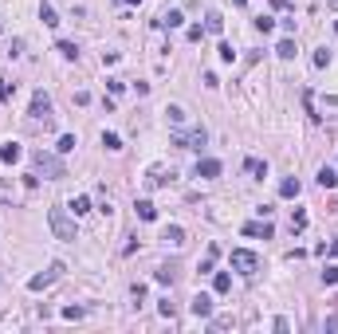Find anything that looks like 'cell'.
<instances>
[{
	"mask_svg": "<svg viewBox=\"0 0 338 334\" xmlns=\"http://www.w3.org/2000/svg\"><path fill=\"white\" fill-rule=\"evenodd\" d=\"M103 146L106 150H122V138L118 134H103Z\"/></svg>",
	"mask_w": 338,
	"mask_h": 334,
	"instance_id": "28",
	"label": "cell"
},
{
	"mask_svg": "<svg viewBox=\"0 0 338 334\" xmlns=\"http://www.w3.org/2000/svg\"><path fill=\"white\" fill-rule=\"evenodd\" d=\"M244 169H248L252 177H267V161H260V157H248V161H244Z\"/></svg>",
	"mask_w": 338,
	"mask_h": 334,
	"instance_id": "15",
	"label": "cell"
},
{
	"mask_svg": "<svg viewBox=\"0 0 338 334\" xmlns=\"http://www.w3.org/2000/svg\"><path fill=\"white\" fill-rule=\"evenodd\" d=\"M28 114L36 122H47V114H51V98H47L44 91H36V94H32V110H28Z\"/></svg>",
	"mask_w": 338,
	"mask_h": 334,
	"instance_id": "6",
	"label": "cell"
},
{
	"mask_svg": "<svg viewBox=\"0 0 338 334\" xmlns=\"http://www.w3.org/2000/svg\"><path fill=\"white\" fill-rule=\"evenodd\" d=\"M221 59H224V63H232V59H236V51H232V44H221Z\"/></svg>",
	"mask_w": 338,
	"mask_h": 334,
	"instance_id": "34",
	"label": "cell"
},
{
	"mask_svg": "<svg viewBox=\"0 0 338 334\" xmlns=\"http://www.w3.org/2000/svg\"><path fill=\"white\" fill-rule=\"evenodd\" d=\"M134 213H138V220H153L158 209H153V201H138V205H134Z\"/></svg>",
	"mask_w": 338,
	"mask_h": 334,
	"instance_id": "14",
	"label": "cell"
},
{
	"mask_svg": "<svg viewBox=\"0 0 338 334\" xmlns=\"http://www.w3.org/2000/svg\"><path fill=\"white\" fill-rule=\"evenodd\" d=\"M275 55H280V59H295V40H280Z\"/></svg>",
	"mask_w": 338,
	"mask_h": 334,
	"instance_id": "20",
	"label": "cell"
},
{
	"mask_svg": "<svg viewBox=\"0 0 338 334\" xmlns=\"http://www.w3.org/2000/svg\"><path fill=\"white\" fill-rule=\"evenodd\" d=\"M32 161H36V169H40V173H47L51 181H59V177H67V169H63V161H59V157H51V153H44V150H36V153H32Z\"/></svg>",
	"mask_w": 338,
	"mask_h": 334,
	"instance_id": "2",
	"label": "cell"
},
{
	"mask_svg": "<svg viewBox=\"0 0 338 334\" xmlns=\"http://www.w3.org/2000/svg\"><path fill=\"white\" fill-rule=\"evenodd\" d=\"M158 24H165V28H181V24H185V16H181V12H165Z\"/></svg>",
	"mask_w": 338,
	"mask_h": 334,
	"instance_id": "22",
	"label": "cell"
},
{
	"mask_svg": "<svg viewBox=\"0 0 338 334\" xmlns=\"http://www.w3.org/2000/svg\"><path fill=\"white\" fill-rule=\"evenodd\" d=\"M59 275H63V263H51V268H47V272L32 275V279H28V287H32V291H44V287H51V283H55Z\"/></svg>",
	"mask_w": 338,
	"mask_h": 334,
	"instance_id": "5",
	"label": "cell"
},
{
	"mask_svg": "<svg viewBox=\"0 0 338 334\" xmlns=\"http://www.w3.org/2000/svg\"><path fill=\"white\" fill-rule=\"evenodd\" d=\"M153 279H158V283H173V279H177V268H162Z\"/></svg>",
	"mask_w": 338,
	"mask_h": 334,
	"instance_id": "26",
	"label": "cell"
},
{
	"mask_svg": "<svg viewBox=\"0 0 338 334\" xmlns=\"http://www.w3.org/2000/svg\"><path fill=\"white\" fill-rule=\"evenodd\" d=\"M319 185H323V189H334V185H338V173H330V169H319Z\"/></svg>",
	"mask_w": 338,
	"mask_h": 334,
	"instance_id": "23",
	"label": "cell"
},
{
	"mask_svg": "<svg viewBox=\"0 0 338 334\" xmlns=\"http://www.w3.org/2000/svg\"><path fill=\"white\" fill-rule=\"evenodd\" d=\"M217 259H221V244H208L205 259H201V272H212V268H217Z\"/></svg>",
	"mask_w": 338,
	"mask_h": 334,
	"instance_id": "12",
	"label": "cell"
},
{
	"mask_svg": "<svg viewBox=\"0 0 338 334\" xmlns=\"http://www.w3.org/2000/svg\"><path fill=\"white\" fill-rule=\"evenodd\" d=\"M59 55H67V59H79V47L71 40H59Z\"/></svg>",
	"mask_w": 338,
	"mask_h": 334,
	"instance_id": "24",
	"label": "cell"
},
{
	"mask_svg": "<svg viewBox=\"0 0 338 334\" xmlns=\"http://www.w3.org/2000/svg\"><path fill=\"white\" fill-rule=\"evenodd\" d=\"M212 287H217V295H228V291H232V275L217 272V275H212Z\"/></svg>",
	"mask_w": 338,
	"mask_h": 334,
	"instance_id": "13",
	"label": "cell"
},
{
	"mask_svg": "<svg viewBox=\"0 0 338 334\" xmlns=\"http://www.w3.org/2000/svg\"><path fill=\"white\" fill-rule=\"evenodd\" d=\"M162 240H165V244H173V248H181V244H185V228L169 224V228H165V232H162Z\"/></svg>",
	"mask_w": 338,
	"mask_h": 334,
	"instance_id": "11",
	"label": "cell"
},
{
	"mask_svg": "<svg viewBox=\"0 0 338 334\" xmlns=\"http://www.w3.org/2000/svg\"><path fill=\"white\" fill-rule=\"evenodd\" d=\"M236 4H248V0H236Z\"/></svg>",
	"mask_w": 338,
	"mask_h": 334,
	"instance_id": "38",
	"label": "cell"
},
{
	"mask_svg": "<svg viewBox=\"0 0 338 334\" xmlns=\"http://www.w3.org/2000/svg\"><path fill=\"white\" fill-rule=\"evenodd\" d=\"M232 268L240 275H256V272H260V256H256V252H244V248H236V252H232Z\"/></svg>",
	"mask_w": 338,
	"mask_h": 334,
	"instance_id": "4",
	"label": "cell"
},
{
	"mask_svg": "<svg viewBox=\"0 0 338 334\" xmlns=\"http://www.w3.org/2000/svg\"><path fill=\"white\" fill-rule=\"evenodd\" d=\"M323 283H338V263H330V268H323Z\"/></svg>",
	"mask_w": 338,
	"mask_h": 334,
	"instance_id": "30",
	"label": "cell"
},
{
	"mask_svg": "<svg viewBox=\"0 0 338 334\" xmlns=\"http://www.w3.org/2000/svg\"><path fill=\"white\" fill-rule=\"evenodd\" d=\"M244 236H264V240H271L275 228L267 224V220H252V224H244Z\"/></svg>",
	"mask_w": 338,
	"mask_h": 334,
	"instance_id": "8",
	"label": "cell"
},
{
	"mask_svg": "<svg viewBox=\"0 0 338 334\" xmlns=\"http://www.w3.org/2000/svg\"><path fill=\"white\" fill-rule=\"evenodd\" d=\"M330 252H334V256H338V240H334V244H330Z\"/></svg>",
	"mask_w": 338,
	"mask_h": 334,
	"instance_id": "37",
	"label": "cell"
},
{
	"mask_svg": "<svg viewBox=\"0 0 338 334\" xmlns=\"http://www.w3.org/2000/svg\"><path fill=\"white\" fill-rule=\"evenodd\" d=\"M71 213H75V216H87V213H90V197H75V201H71Z\"/></svg>",
	"mask_w": 338,
	"mask_h": 334,
	"instance_id": "21",
	"label": "cell"
},
{
	"mask_svg": "<svg viewBox=\"0 0 338 334\" xmlns=\"http://www.w3.org/2000/svg\"><path fill=\"white\" fill-rule=\"evenodd\" d=\"M189 311L197 315V319H208V315H212V299H208V295H193Z\"/></svg>",
	"mask_w": 338,
	"mask_h": 334,
	"instance_id": "7",
	"label": "cell"
},
{
	"mask_svg": "<svg viewBox=\"0 0 338 334\" xmlns=\"http://www.w3.org/2000/svg\"><path fill=\"white\" fill-rule=\"evenodd\" d=\"M40 20H44L47 28H59V16H55V8H51V4H40Z\"/></svg>",
	"mask_w": 338,
	"mask_h": 334,
	"instance_id": "17",
	"label": "cell"
},
{
	"mask_svg": "<svg viewBox=\"0 0 338 334\" xmlns=\"http://www.w3.org/2000/svg\"><path fill=\"white\" fill-rule=\"evenodd\" d=\"M47 224L55 232V240H75V220H71L67 209H51V213H47Z\"/></svg>",
	"mask_w": 338,
	"mask_h": 334,
	"instance_id": "1",
	"label": "cell"
},
{
	"mask_svg": "<svg viewBox=\"0 0 338 334\" xmlns=\"http://www.w3.org/2000/svg\"><path fill=\"white\" fill-rule=\"evenodd\" d=\"M20 157H24V150H20L16 142H4V146H0V161H4V165H12V161H20Z\"/></svg>",
	"mask_w": 338,
	"mask_h": 334,
	"instance_id": "10",
	"label": "cell"
},
{
	"mask_svg": "<svg viewBox=\"0 0 338 334\" xmlns=\"http://www.w3.org/2000/svg\"><path fill=\"white\" fill-rule=\"evenodd\" d=\"M205 142H208L205 126H197V130H177L173 134V146H181V150H205Z\"/></svg>",
	"mask_w": 338,
	"mask_h": 334,
	"instance_id": "3",
	"label": "cell"
},
{
	"mask_svg": "<svg viewBox=\"0 0 338 334\" xmlns=\"http://www.w3.org/2000/svg\"><path fill=\"white\" fill-rule=\"evenodd\" d=\"M106 87H110V94H122V91H126V83H122V79H106Z\"/></svg>",
	"mask_w": 338,
	"mask_h": 334,
	"instance_id": "32",
	"label": "cell"
},
{
	"mask_svg": "<svg viewBox=\"0 0 338 334\" xmlns=\"http://www.w3.org/2000/svg\"><path fill=\"white\" fill-rule=\"evenodd\" d=\"M307 224H311V220H307V213H295V216H291V232H303Z\"/></svg>",
	"mask_w": 338,
	"mask_h": 334,
	"instance_id": "27",
	"label": "cell"
},
{
	"mask_svg": "<svg viewBox=\"0 0 338 334\" xmlns=\"http://www.w3.org/2000/svg\"><path fill=\"white\" fill-rule=\"evenodd\" d=\"M205 31H212V36H221V31H224V20H221V12H208V20H205Z\"/></svg>",
	"mask_w": 338,
	"mask_h": 334,
	"instance_id": "19",
	"label": "cell"
},
{
	"mask_svg": "<svg viewBox=\"0 0 338 334\" xmlns=\"http://www.w3.org/2000/svg\"><path fill=\"white\" fill-rule=\"evenodd\" d=\"M8 98H12V87H8L4 79H0V103H8Z\"/></svg>",
	"mask_w": 338,
	"mask_h": 334,
	"instance_id": "36",
	"label": "cell"
},
{
	"mask_svg": "<svg viewBox=\"0 0 338 334\" xmlns=\"http://www.w3.org/2000/svg\"><path fill=\"white\" fill-rule=\"evenodd\" d=\"M146 185H149V189H162V185H165V169L153 165V169H149V177H146Z\"/></svg>",
	"mask_w": 338,
	"mask_h": 334,
	"instance_id": "18",
	"label": "cell"
},
{
	"mask_svg": "<svg viewBox=\"0 0 338 334\" xmlns=\"http://www.w3.org/2000/svg\"><path fill=\"white\" fill-rule=\"evenodd\" d=\"M326 63H330V51H326V47H323V51H315V67H326Z\"/></svg>",
	"mask_w": 338,
	"mask_h": 334,
	"instance_id": "33",
	"label": "cell"
},
{
	"mask_svg": "<svg viewBox=\"0 0 338 334\" xmlns=\"http://www.w3.org/2000/svg\"><path fill=\"white\" fill-rule=\"evenodd\" d=\"M299 177H287V181H280V197H299Z\"/></svg>",
	"mask_w": 338,
	"mask_h": 334,
	"instance_id": "16",
	"label": "cell"
},
{
	"mask_svg": "<svg viewBox=\"0 0 338 334\" xmlns=\"http://www.w3.org/2000/svg\"><path fill=\"white\" fill-rule=\"evenodd\" d=\"M75 146H79V142H75V134H63V138H59V146H55V150H59V153H71Z\"/></svg>",
	"mask_w": 338,
	"mask_h": 334,
	"instance_id": "25",
	"label": "cell"
},
{
	"mask_svg": "<svg viewBox=\"0 0 338 334\" xmlns=\"http://www.w3.org/2000/svg\"><path fill=\"white\" fill-rule=\"evenodd\" d=\"M256 28H260V31H264V36H267V31L275 28V20H271V16H260V20H256Z\"/></svg>",
	"mask_w": 338,
	"mask_h": 334,
	"instance_id": "31",
	"label": "cell"
},
{
	"mask_svg": "<svg viewBox=\"0 0 338 334\" xmlns=\"http://www.w3.org/2000/svg\"><path fill=\"white\" fill-rule=\"evenodd\" d=\"M63 319H83V307H63Z\"/></svg>",
	"mask_w": 338,
	"mask_h": 334,
	"instance_id": "35",
	"label": "cell"
},
{
	"mask_svg": "<svg viewBox=\"0 0 338 334\" xmlns=\"http://www.w3.org/2000/svg\"><path fill=\"white\" fill-rule=\"evenodd\" d=\"M165 114H169V122H173V126H181V122H185V110H181V107H169Z\"/></svg>",
	"mask_w": 338,
	"mask_h": 334,
	"instance_id": "29",
	"label": "cell"
},
{
	"mask_svg": "<svg viewBox=\"0 0 338 334\" xmlns=\"http://www.w3.org/2000/svg\"><path fill=\"white\" fill-rule=\"evenodd\" d=\"M221 161L217 157H205V161H197V177H221Z\"/></svg>",
	"mask_w": 338,
	"mask_h": 334,
	"instance_id": "9",
	"label": "cell"
}]
</instances>
